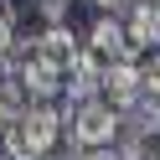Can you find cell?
Returning <instances> with one entry per match:
<instances>
[{
	"label": "cell",
	"instance_id": "6da1fadb",
	"mask_svg": "<svg viewBox=\"0 0 160 160\" xmlns=\"http://www.w3.org/2000/svg\"><path fill=\"white\" fill-rule=\"evenodd\" d=\"M5 67H11V72L21 78V88L31 93V103H57V98H62L67 67L57 62V57L47 52L42 42H36V36H31L26 47H16V52H11V62H5Z\"/></svg>",
	"mask_w": 160,
	"mask_h": 160
},
{
	"label": "cell",
	"instance_id": "7a4b0ae2",
	"mask_svg": "<svg viewBox=\"0 0 160 160\" xmlns=\"http://www.w3.org/2000/svg\"><path fill=\"white\" fill-rule=\"evenodd\" d=\"M119 108L108 103L103 93H93V98H83V103H67V139H78L83 150H103V145H114V134H119Z\"/></svg>",
	"mask_w": 160,
	"mask_h": 160
},
{
	"label": "cell",
	"instance_id": "3957f363",
	"mask_svg": "<svg viewBox=\"0 0 160 160\" xmlns=\"http://www.w3.org/2000/svg\"><path fill=\"white\" fill-rule=\"evenodd\" d=\"M83 47H88L103 67L134 57V52H129V31H124V21H119V16H108V11H93V21L83 26Z\"/></svg>",
	"mask_w": 160,
	"mask_h": 160
},
{
	"label": "cell",
	"instance_id": "277c9868",
	"mask_svg": "<svg viewBox=\"0 0 160 160\" xmlns=\"http://www.w3.org/2000/svg\"><path fill=\"white\" fill-rule=\"evenodd\" d=\"M98 93L108 98V103L119 108V119L129 114V108L145 98V72H139V57H124V62H108L103 67V83H98Z\"/></svg>",
	"mask_w": 160,
	"mask_h": 160
},
{
	"label": "cell",
	"instance_id": "5b68a950",
	"mask_svg": "<svg viewBox=\"0 0 160 160\" xmlns=\"http://www.w3.org/2000/svg\"><path fill=\"white\" fill-rule=\"evenodd\" d=\"M124 31H129V52H134V57L160 52V0H134Z\"/></svg>",
	"mask_w": 160,
	"mask_h": 160
},
{
	"label": "cell",
	"instance_id": "8992f818",
	"mask_svg": "<svg viewBox=\"0 0 160 160\" xmlns=\"http://www.w3.org/2000/svg\"><path fill=\"white\" fill-rule=\"evenodd\" d=\"M98 83H103V62H98V57L83 47V52L67 62V83H62L67 103H83V98H93V93H98Z\"/></svg>",
	"mask_w": 160,
	"mask_h": 160
},
{
	"label": "cell",
	"instance_id": "52a82bcc",
	"mask_svg": "<svg viewBox=\"0 0 160 160\" xmlns=\"http://www.w3.org/2000/svg\"><path fill=\"white\" fill-rule=\"evenodd\" d=\"M36 42H42L62 67L72 62L78 52H83V36H78V26H72V21H52V26H42V31H36Z\"/></svg>",
	"mask_w": 160,
	"mask_h": 160
},
{
	"label": "cell",
	"instance_id": "ba28073f",
	"mask_svg": "<svg viewBox=\"0 0 160 160\" xmlns=\"http://www.w3.org/2000/svg\"><path fill=\"white\" fill-rule=\"evenodd\" d=\"M124 160H160V119H150V124H129Z\"/></svg>",
	"mask_w": 160,
	"mask_h": 160
},
{
	"label": "cell",
	"instance_id": "9c48e42d",
	"mask_svg": "<svg viewBox=\"0 0 160 160\" xmlns=\"http://www.w3.org/2000/svg\"><path fill=\"white\" fill-rule=\"evenodd\" d=\"M21 47V36H16V16L0 5V62H11V52Z\"/></svg>",
	"mask_w": 160,
	"mask_h": 160
},
{
	"label": "cell",
	"instance_id": "30bf717a",
	"mask_svg": "<svg viewBox=\"0 0 160 160\" xmlns=\"http://www.w3.org/2000/svg\"><path fill=\"white\" fill-rule=\"evenodd\" d=\"M139 72H145V93L160 98V52H145V57H139Z\"/></svg>",
	"mask_w": 160,
	"mask_h": 160
},
{
	"label": "cell",
	"instance_id": "8fae6325",
	"mask_svg": "<svg viewBox=\"0 0 160 160\" xmlns=\"http://www.w3.org/2000/svg\"><path fill=\"white\" fill-rule=\"evenodd\" d=\"M31 11L42 16L47 26H52V21H67V11H72V0H31Z\"/></svg>",
	"mask_w": 160,
	"mask_h": 160
},
{
	"label": "cell",
	"instance_id": "7c38bea8",
	"mask_svg": "<svg viewBox=\"0 0 160 160\" xmlns=\"http://www.w3.org/2000/svg\"><path fill=\"white\" fill-rule=\"evenodd\" d=\"M47 160H83V145H78V139H67V145H57Z\"/></svg>",
	"mask_w": 160,
	"mask_h": 160
},
{
	"label": "cell",
	"instance_id": "4fadbf2b",
	"mask_svg": "<svg viewBox=\"0 0 160 160\" xmlns=\"http://www.w3.org/2000/svg\"><path fill=\"white\" fill-rule=\"evenodd\" d=\"M83 160H124V150H114V145H103V150H83Z\"/></svg>",
	"mask_w": 160,
	"mask_h": 160
},
{
	"label": "cell",
	"instance_id": "5bb4252c",
	"mask_svg": "<svg viewBox=\"0 0 160 160\" xmlns=\"http://www.w3.org/2000/svg\"><path fill=\"white\" fill-rule=\"evenodd\" d=\"M134 0H93V11H108V16H119V11H129Z\"/></svg>",
	"mask_w": 160,
	"mask_h": 160
},
{
	"label": "cell",
	"instance_id": "9a60e30c",
	"mask_svg": "<svg viewBox=\"0 0 160 160\" xmlns=\"http://www.w3.org/2000/svg\"><path fill=\"white\" fill-rule=\"evenodd\" d=\"M0 5H5V11H11V16H21L26 5H31V0H0Z\"/></svg>",
	"mask_w": 160,
	"mask_h": 160
},
{
	"label": "cell",
	"instance_id": "2e32d148",
	"mask_svg": "<svg viewBox=\"0 0 160 160\" xmlns=\"http://www.w3.org/2000/svg\"><path fill=\"white\" fill-rule=\"evenodd\" d=\"M11 124H16V119H11V114H0V139H5V129H11Z\"/></svg>",
	"mask_w": 160,
	"mask_h": 160
}]
</instances>
